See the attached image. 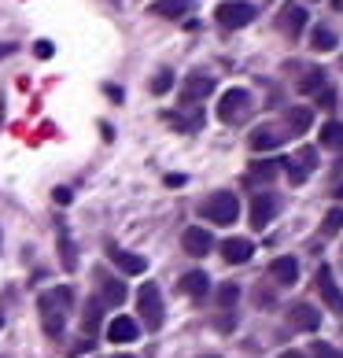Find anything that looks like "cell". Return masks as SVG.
Returning a JSON list of instances; mask_svg holds the SVG:
<instances>
[{"label":"cell","instance_id":"8fae6325","mask_svg":"<svg viewBox=\"0 0 343 358\" xmlns=\"http://www.w3.org/2000/svg\"><path fill=\"white\" fill-rule=\"evenodd\" d=\"M277 196L273 192H255V200H251V225L255 229H266V225L273 222V215H277Z\"/></svg>","mask_w":343,"mask_h":358},{"label":"cell","instance_id":"7c38bea8","mask_svg":"<svg viewBox=\"0 0 343 358\" xmlns=\"http://www.w3.org/2000/svg\"><path fill=\"white\" fill-rule=\"evenodd\" d=\"M96 288H100V299L111 303V307H122V303H126V285L118 281V277L96 270Z\"/></svg>","mask_w":343,"mask_h":358},{"label":"cell","instance_id":"277c9868","mask_svg":"<svg viewBox=\"0 0 343 358\" xmlns=\"http://www.w3.org/2000/svg\"><path fill=\"white\" fill-rule=\"evenodd\" d=\"M255 4H247V0H221V4L214 8V19L221 30H244V26L255 22Z\"/></svg>","mask_w":343,"mask_h":358},{"label":"cell","instance_id":"7a4b0ae2","mask_svg":"<svg viewBox=\"0 0 343 358\" xmlns=\"http://www.w3.org/2000/svg\"><path fill=\"white\" fill-rule=\"evenodd\" d=\"M200 215L214 225H233L240 218V200H236V192H210L200 203Z\"/></svg>","mask_w":343,"mask_h":358},{"label":"cell","instance_id":"1f68e13d","mask_svg":"<svg viewBox=\"0 0 343 358\" xmlns=\"http://www.w3.org/2000/svg\"><path fill=\"white\" fill-rule=\"evenodd\" d=\"M52 52H56V48H52V41H37L34 45V56L37 59H52Z\"/></svg>","mask_w":343,"mask_h":358},{"label":"cell","instance_id":"f546056e","mask_svg":"<svg viewBox=\"0 0 343 358\" xmlns=\"http://www.w3.org/2000/svg\"><path fill=\"white\" fill-rule=\"evenodd\" d=\"M310 358H343V355L333 348V343H321V340H318V343L310 348Z\"/></svg>","mask_w":343,"mask_h":358},{"label":"cell","instance_id":"6da1fadb","mask_svg":"<svg viewBox=\"0 0 343 358\" xmlns=\"http://www.w3.org/2000/svg\"><path fill=\"white\" fill-rule=\"evenodd\" d=\"M74 307V288L71 285H56L41 292V299H37V314H41V329L48 340H59L63 336V325H67V314Z\"/></svg>","mask_w":343,"mask_h":358},{"label":"cell","instance_id":"d4e9b609","mask_svg":"<svg viewBox=\"0 0 343 358\" xmlns=\"http://www.w3.org/2000/svg\"><path fill=\"white\" fill-rule=\"evenodd\" d=\"M59 262H63V270H74L78 266V251H74V244H71V236H67L63 225H59Z\"/></svg>","mask_w":343,"mask_h":358},{"label":"cell","instance_id":"e0dca14e","mask_svg":"<svg viewBox=\"0 0 343 358\" xmlns=\"http://www.w3.org/2000/svg\"><path fill=\"white\" fill-rule=\"evenodd\" d=\"M181 292H184V296H192V299H203L210 292V277L203 270H189L181 277Z\"/></svg>","mask_w":343,"mask_h":358},{"label":"cell","instance_id":"8992f818","mask_svg":"<svg viewBox=\"0 0 343 358\" xmlns=\"http://www.w3.org/2000/svg\"><path fill=\"white\" fill-rule=\"evenodd\" d=\"M314 285H318L325 307L333 310L336 317H343V292H340L336 277H333V266H318V277H314Z\"/></svg>","mask_w":343,"mask_h":358},{"label":"cell","instance_id":"ac0fdd59","mask_svg":"<svg viewBox=\"0 0 343 358\" xmlns=\"http://www.w3.org/2000/svg\"><path fill=\"white\" fill-rule=\"evenodd\" d=\"M284 137L288 134H281V129H273V126H258L251 134V152H270L277 144H284Z\"/></svg>","mask_w":343,"mask_h":358},{"label":"cell","instance_id":"5b68a950","mask_svg":"<svg viewBox=\"0 0 343 358\" xmlns=\"http://www.w3.org/2000/svg\"><path fill=\"white\" fill-rule=\"evenodd\" d=\"M247 115H251V92H247V89L221 92V100H218V118H221V122H226V126H240Z\"/></svg>","mask_w":343,"mask_h":358},{"label":"cell","instance_id":"ba28073f","mask_svg":"<svg viewBox=\"0 0 343 358\" xmlns=\"http://www.w3.org/2000/svg\"><path fill=\"white\" fill-rule=\"evenodd\" d=\"M214 92V78L210 74H189V82L181 85V103L184 108H196L200 100H207Z\"/></svg>","mask_w":343,"mask_h":358},{"label":"cell","instance_id":"4fadbf2b","mask_svg":"<svg viewBox=\"0 0 343 358\" xmlns=\"http://www.w3.org/2000/svg\"><path fill=\"white\" fill-rule=\"evenodd\" d=\"M255 255V244L247 241V236H229L226 244H221V259L233 262V266H240V262H247Z\"/></svg>","mask_w":343,"mask_h":358},{"label":"cell","instance_id":"f1b7e54d","mask_svg":"<svg viewBox=\"0 0 343 358\" xmlns=\"http://www.w3.org/2000/svg\"><path fill=\"white\" fill-rule=\"evenodd\" d=\"M236 299H240V288H236L233 281H229V285H221V288H218V303H221V307H226V310L233 307V303H236Z\"/></svg>","mask_w":343,"mask_h":358},{"label":"cell","instance_id":"9c48e42d","mask_svg":"<svg viewBox=\"0 0 343 358\" xmlns=\"http://www.w3.org/2000/svg\"><path fill=\"white\" fill-rule=\"evenodd\" d=\"M288 325L299 329V333H314L321 325V310H314L310 303H292L288 307Z\"/></svg>","mask_w":343,"mask_h":358},{"label":"cell","instance_id":"9a60e30c","mask_svg":"<svg viewBox=\"0 0 343 358\" xmlns=\"http://www.w3.org/2000/svg\"><path fill=\"white\" fill-rule=\"evenodd\" d=\"M137 336H140V325L133 322V317H126V314L115 317V322L108 325V340L111 343H133Z\"/></svg>","mask_w":343,"mask_h":358},{"label":"cell","instance_id":"74e56055","mask_svg":"<svg viewBox=\"0 0 343 358\" xmlns=\"http://www.w3.org/2000/svg\"><path fill=\"white\" fill-rule=\"evenodd\" d=\"M115 358H133V355H115Z\"/></svg>","mask_w":343,"mask_h":358},{"label":"cell","instance_id":"836d02e7","mask_svg":"<svg viewBox=\"0 0 343 358\" xmlns=\"http://www.w3.org/2000/svg\"><path fill=\"white\" fill-rule=\"evenodd\" d=\"M71 196H74V192H71V189H63V185H59V189H56V203H71Z\"/></svg>","mask_w":343,"mask_h":358},{"label":"cell","instance_id":"e575fe53","mask_svg":"<svg viewBox=\"0 0 343 358\" xmlns=\"http://www.w3.org/2000/svg\"><path fill=\"white\" fill-rule=\"evenodd\" d=\"M281 358H302V355H299V351H284Z\"/></svg>","mask_w":343,"mask_h":358},{"label":"cell","instance_id":"4dcf8cb0","mask_svg":"<svg viewBox=\"0 0 343 358\" xmlns=\"http://www.w3.org/2000/svg\"><path fill=\"white\" fill-rule=\"evenodd\" d=\"M295 163H299V166H302V170H307V174H310V170L318 166V152H314V148H302V152L295 155Z\"/></svg>","mask_w":343,"mask_h":358},{"label":"cell","instance_id":"cb8c5ba5","mask_svg":"<svg viewBox=\"0 0 343 358\" xmlns=\"http://www.w3.org/2000/svg\"><path fill=\"white\" fill-rule=\"evenodd\" d=\"M321 148L343 152V126H340V122H325V126H321Z\"/></svg>","mask_w":343,"mask_h":358},{"label":"cell","instance_id":"484cf974","mask_svg":"<svg viewBox=\"0 0 343 358\" xmlns=\"http://www.w3.org/2000/svg\"><path fill=\"white\" fill-rule=\"evenodd\" d=\"M340 229H343V207L328 210V215H325V225H321V233H325V236H336Z\"/></svg>","mask_w":343,"mask_h":358},{"label":"cell","instance_id":"83f0119b","mask_svg":"<svg viewBox=\"0 0 343 358\" xmlns=\"http://www.w3.org/2000/svg\"><path fill=\"white\" fill-rule=\"evenodd\" d=\"M170 85H174V74H170V71H159V74H155L152 78V92H155V96H163V92H170Z\"/></svg>","mask_w":343,"mask_h":358},{"label":"cell","instance_id":"603a6c76","mask_svg":"<svg viewBox=\"0 0 343 358\" xmlns=\"http://www.w3.org/2000/svg\"><path fill=\"white\" fill-rule=\"evenodd\" d=\"M284 122H288V129H292V137H295V134H307V129H310L314 115H310V108H292L284 115Z\"/></svg>","mask_w":343,"mask_h":358},{"label":"cell","instance_id":"d6986e66","mask_svg":"<svg viewBox=\"0 0 343 358\" xmlns=\"http://www.w3.org/2000/svg\"><path fill=\"white\" fill-rule=\"evenodd\" d=\"M189 8H192V0H159V4H152V15L181 19V15H189Z\"/></svg>","mask_w":343,"mask_h":358},{"label":"cell","instance_id":"44dd1931","mask_svg":"<svg viewBox=\"0 0 343 358\" xmlns=\"http://www.w3.org/2000/svg\"><path fill=\"white\" fill-rule=\"evenodd\" d=\"M277 170H281V159H258V163H251V170H247V181H273Z\"/></svg>","mask_w":343,"mask_h":358},{"label":"cell","instance_id":"d590c367","mask_svg":"<svg viewBox=\"0 0 343 358\" xmlns=\"http://www.w3.org/2000/svg\"><path fill=\"white\" fill-rule=\"evenodd\" d=\"M336 196H340V200H343V185H340V189H336Z\"/></svg>","mask_w":343,"mask_h":358},{"label":"cell","instance_id":"30bf717a","mask_svg":"<svg viewBox=\"0 0 343 358\" xmlns=\"http://www.w3.org/2000/svg\"><path fill=\"white\" fill-rule=\"evenodd\" d=\"M181 248L189 251L192 259H203V255H210V248H214V236L207 229H200V225H192V229L181 233Z\"/></svg>","mask_w":343,"mask_h":358},{"label":"cell","instance_id":"d6a6232c","mask_svg":"<svg viewBox=\"0 0 343 358\" xmlns=\"http://www.w3.org/2000/svg\"><path fill=\"white\" fill-rule=\"evenodd\" d=\"M255 303H258V307H273V296L258 285V288H255Z\"/></svg>","mask_w":343,"mask_h":358},{"label":"cell","instance_id":"4316f807","mask_svg":"<svg viewBox=\"0 0 343 358\" xmlns=\"http://www.w3.org/2000/svg\"><path fill=\"white\" fill-rule=\"evenodd\" d=\"M281 166H284V174H288V181H292V185H302V181L310 178L307 170H302V166L295 163V159H281Z\"/></svg>","mask_w":343,"mask_h":358},{"label":"cell","instance_id":"3957f363","mask_svg":"<svg viewBox=\"0 0 343 358\" xmlns=\"http://www.w3.org/2000/svg\"><path fill=\"white\" fill-rule=\"evenodd\" d=\"M137 310H140V322H144V329L159 333V325H163V317H166L159 285H152V281H148V285H140V292H137Z\"/></svg>","mask_w":343,"mask_h":358},{"label":"cell","instance_id":"2e32d148","mask_svg":"<svg viewBox=\"0 0 343 358\" xmlns=\"http://www.w3.org/2000/svg\"><path fill=\"white\" fill-rule=\"evenodd\" d=\"M270 277L277 285H295L299 281V262L292 255H281V259H273L270 262Z\"/></svg>","mask_w":343,"mask_h":358},{"label":"cell","instance_id":"52a82bcc","mask_svg":"<svg viewBox=\"0 0 343 358\" xmlns=\"http://www.w3.org/2000/svg\"><path fill=\"white\" fill-rule=\"evenodd\" d=\"M277 30H281L288 41H295V37L307 30V8L302 4H284L281 15H277Z\"/></svg>","mask_w":343,"mask_h":358},{"label":"cell","instance_id":"5bb4252c","mask_svg":"<svg viewBox=\"0 0 343 358\" xmlns=\"http://www.w3.org/2000/svg\"><path fill=\"white\" fill-rule=\"evenodd\" d=\"M108 255L115 259V266L122 270V273H133V277H137V273L148 270V259H144V255H133V251H122V248H115V244L108 248Z\"/></svg>","mask_w":343,"mask_h":358},{"label":"cell","instance_id":"ffe728a7","mask_svg":"<svg viewBox=\"0 0 343 358\" xmlns=\"http://www.w3.org/2000/svg\"><path fill=\"white\" fill-rule=\"evenodd\" d=\"M100 322H103V303H100V296H92L89 303H85V314H82V329L92 336L100 329Z\"/></svg>","mask_w":343,"mask_h":358},{"label":"cell","instance_id":"7402d4cb","mask_svg":"<svg viewBox=\"0 0 343 358\" xmlns=\"http://www.w3.org/2000/svg\"><path fill=\"white\" fill-rule=\"evenodd\" d=\"M336 45H340V37H336V30H328V26H318V30L310 34L314 52H336Z\"/></svg>","mask_w":343,"mask_h":358},{"label":"cell","instance_id":"8d00e7d4","mask_svg":"<svg viewBox=\"0 0 343 358\" xmlns=\"http://www.w3.org/2000/svg\"><path fill=\"white\" fill-rule=\"evenodd\" d=\"M0 329H4V310H0Z\"/></svg>","mask_w":343,"mask_h":358}]
</instances>
